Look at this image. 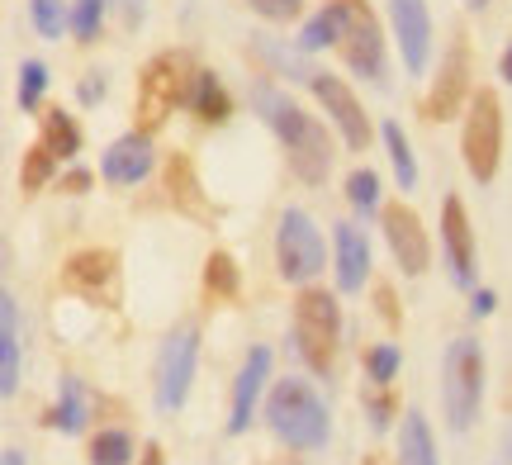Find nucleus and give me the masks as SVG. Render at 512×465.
Listing matches in <instances>:
<instances>
[{
	"label": "nucleus",
	"mask_w": 512,
	"mask_h": 465,
	"mask_svg": "<svg viewBox=\"0 0 512 465\" xmlns=\"http://www.w3.org/2000/svg\"><path fill=\"white\" fill-rule=\"evenodd\" d=\"M399 465H437V447H432V428L418 409L403 413V432H399Z\"/></svg>",
	"instance_id": "22"
},
{
	"label": "nucleus",
	"mask_w": 512,
	"mask_h": 465,
	"mask_svg": "<svg viewBox=\"0 0 512 465\" xmlns=\"http://www.w3.org/2000/svg\"><path fill=\"white\" fill-rule=\"evenodd\" d=\"M43 143H48V152H53L57 162L76 157V152H81V129L72 124V114H62V110L43 114Z\"/></svg>",
	"instance_id": "24"
},
{
	"label": "nucleus",
	"mask_w": 512,
	"mask_h": 465,
	"mask_svg": "<svg viewBox=\"0 0 512 465\" xmlns=\"http://www.w3.org/2000/svg\"><path fill=\"white\" fill-rule=\"evenodd\" d=\"M252 105L256 114L271 124V133L280 138V148L290 157V167L299 181H309V186H323L332 171V143H328V129L313 119L309 110H299L285 91H275L266 81H256L252 86Z\"/></svg>",
	"instance_id": "1"
},
{
	"label": "nucleus",
	"mask_w": 512,
	"mask_h": 465,
	"mask_svg": "<svg viewBox=\"0 0 512 465\" xmlns=\"http://www.w3.org/2000/svg\"><path fill=\"white\" fill-rule=\"evenodd\" d=\"M337 48H342L351 72L384 86V72H389V62H384V34H380V24H375V15L366 10V0H347V34H342Z\"/></svg>",
	"instance_id": "9"
},
{
	"label": "nucleus",
	"mask_w": 512,
	"mask_h": 465,
	"mask_svg": "<svg viewBox=\"0 0 512 465\" xmlns=\"http://www.w3.org/2000/svg\"><path fill=\"white\" fill-rule=\"evenodd\" d=\"M29 19L43 38H62V29H72V10L62 0H29Z\"/></svg>",
	"instance_id": "27"
},
{
	"label": "nucleus",
	"mask_w": 512,
	"mask_h": 465,
	"mask_svg": "<svg viewBox=\"0 0 512 465\" xmlns=\"http://www.w3.org/2000/svg\"><path fill=\"white\" fill-rule=\"evenodd\" d=\"M337 299L328 290H304L294 299V347L304 356V366L318 375L332 371V352H337Z\"/></svg>",
	"instance_id": "6"
},
{
	"label": "nucleus",
	"mask_w": 512,
	"mask_h": 465,
	"mask_svg": "<svg viewBox=\"0 0 512 465\" xmlns=\"http://www.w3.org/2000/svg\"><path fill=\"white\" fill-rule=\"evenodd\" d=\"M105 5H110V0H72V34L81 38V43H95V38H100Z\"/></svg>",
	"instance_id": "33"
},
{
	"label": "nucleus",
	"mask_w": 512,
	"mask_h": 465,
	"mask_svg": "<svg viewBox=\"0 0 512 465\" xmlns=\"http://www.w3.org/2000/svg\"><path fill=\"white\" fill-rule=\"evenodd\" d=\"M91 461L95 465H128V461H133V437H128V432H119V428H105L91 442Z\"/></svg>",
	"instance_id": "28"
},
{
	"label": "nucleus",
	"mask_w": 512,
	"mask_h": 465,
	"mask_svg": "<svg viewBox=\"0 0 512 465\" xmlns=\"http://www.w3.org/2000/svg\"><path fill=\"white\" fill-rule=\"evenodd\" d=\"M100 171H105V181H110V186H138L147 171H152V133L133 129V133H124L119 143H110Z\"/></svg>",
	"instance_id": "15"
},
{
	"label": "nucleus",
	"mask_w": 512,
	"mask_h": 465,
	"mask_svg": "<svg viewBox=\"0 0 512 465\" xmlns=\"http://www.w3.org/2000/svg\"><path fill=\"white\" fill-rule=\"evenodd\" d=\"M53 167H57V157L48 152V143H34V148L24 152V167H19V186H24V190L48 186V176H53Z\"/></svg>",
	"instance_id": "32"
},
{
	"label": "nucleus",
	"mask_w": 512,
	"mask_h": 465,
	"mask_svg": "<svg viewBox=\"0 0 512 465\" xmlns=\"http://www.w3.org/2000/svg\"><path fill=\"white\" fill-rule=\"evenodd\" d=\"M110 5L124 15V24H138V19L147 15V0H110Z\"/></svg>",
	"instance_id": "38"
},
{
	"label": "nucleus",
	"mask_w": 512,
	"mask_h": 465,
	"mask_svg": "<svg viewBox=\"0 0 512 465\" xmlns=\"http://www.w3.org/2000/svg\"><path fill=\"white\" fill-rule=\"evenodd\" d=\"M380 314L389 318V323H394V318H399V309H394V295H389V290H380Z\"/></svg>",
	"instance_id": "41"
},
{
	"label": "nucleus",
	"mask_w": 512,
	"mask_h": 465,
	"mask_svg": "<svg viewBox=\"0 0 512 465\" xmlns=\"http://www.w3.org/2000/svg\"><path fill=\"white\" fill-rule=\"evenodd\" d=\"M195 361H200V333L195 328H176L157 352V409L176 413L190 399V380H195Z\"/></svg>",
	"instance_id": "8"
},
{
	"label": "nucleus",
	"mask_w": 512,
	"mask_h": 465,
	"mask_svg": "<svg viewBox=\"0 0 512 465\" xmlns=\"http://www.w3.org/2000/svg\"><path fill=\"white\" fill-rule=\"evenodd\" d=\"M399 366H403V356H399L394 342H380V347H370L366 352V375H370V385H375V390H384V385L399 375Z\"/></svg>",
	"instance_id": "31"
},
{
	"label": "nucleus",
	"mask_w": 512,
	"mask_h": 465,
	"mask_svg": "<svg viewBox=\"0 0 512 465\" xmlns=\"http://www.w3.org/2000/svg\"><path fill=\"white\" fill-rule=\"evenodd\" d=\"M347 200H351L356 214H375V209H380V176H375L370 167L351 171L347 176Z\"/></svg>",
	"instance_id": "29"
},
{
	"label": "nucleus",
	"mask_w": 512,
	"mask_h": 465,
	"mask_svg": "<svg viewBox=\"0 0 512 465\" xmlns=\"http://www.w3.org/2000/svg\"><path fill=\"white\" fill-rule=\"evenodd\" d=\"M441 261H446V276L456 280L460 290L475 280V233H470L460 195L441 200Z\"/></svg>",
	"instance_id": "12"
},
{
	"label": "nucleus",
	"mask_w": 512,
	"mask_h": 465,
	"mask_svg": "<svg viewBox=\"0 0 512 465\" xmlns=\"http://www.w3.org/2000/svg\"><path fill=\"white\" fill-rule=\"evenodd\" d=\"M389 24H394V43L403 53V67L418 76L427 72V57H432V15H427V0H389Z\"/></svg>",
	"instance_id": "13"
},
{
	"label": "nucleus",
	"mask_w": 512,
	"mask_h": 465,
	"mask_svg": "<svg viewBox=\"0 0 512 465\" xmlns=\"http://www.w3.org/2000/svg\"><path fill=\"white\" fill-rule=\"evenodd\" d=\"M43 91H48V67H43V62H24V67H19V105H24V110H38Z\"/></svg>",
	"instance_id": "34"
},
{
	"label": "nucleus",
	"mask_w": 512,
	"mask_h": 465,
	"mask_svg": "<svg viewBox=\"0 0 512 465\" xmlns=\"http://www.w3.org/2000/svg\"><path fill=\"white\" fill-rule=\"evenodd\" d=\"M384 148H389V162H394V176H399V186L413 190V186H418V162H413V148H408V133H403L394 119L384 124Z\"/></svg>",
	"instance_id": "25"
},
{
	"label": "nucleus",
	"mask_w": 512,
	"mask_h": 465,
	"mask_svg": "<svg viewBox=\"0 0 512 465\" xmlns=\"http://www.w3.org/2000/svg\"><path fill=\"white\" fill-rule=\"evenodd\" d=\"M384 242L394 261L403 266V276H422L432 266V242H427V228L408 205H389L384 209Z\"/></svg>",
	"instance_id": "11"
},
{
	"label": "nucleus",
	"mask_w": 512,
	"mask_h": 465,
	"mask_svg": "<svg viewBox=\"0 0 512 465\" xmlns=\"http://www.w3.org/2000/svg\"><path fill=\"white\" fill-rule=\"evenodd\" d=\"M313 95H318V105L328 110V119L342 129V138H347V148L351 152H366V143H370V119H366V110H361V100L351 95V86L342 81V76H332V72H318L313 67L309 72V81H304Z\"/></svg>",
	"instance_id": "10"
},
{
	"label": "nucleus",
	"mask_w": 512,
	"mask_h": 465,
	"mask_svg": "<svg viewBox=\"0 0 512 465\" xmlns=\"http://www.w3.org/2000/svg\"><path fill=\"white\" fill-rule=\"evenodd\" d=\"M62 280H67V290H76V295H86V299H114V252H100V247L76 252L67 261Z\"/></svg>",
	"instance_id": "17"
},
{
	"label": "nucleus",
	"mask_w": 512,
	"mask_h": 465,
	"mask_svg": "<svg viewBox=\"0 0 512 465\" xmlns=\"http://www.w3.org/2000/svg\"><path fill=\"white\" fill-rule=\"evenodd\" d=\"M190 110L200 114L204 124H228L233 100L223 91V81L214 72H195V91H190Z\"/></svg>",
	"instance_id": "21"
},
{
	"label": "nucleus",
	"mask_w": 512,
	"mask_h": 465,
	"mask_svg": "<svg viewBox=\"0 0 512 465\" xmlns=\"http://www.w3.org/2000/svg\"><path fill=\"white\" fill-rule=\"evenodd\" d=\"M494 304H498L494 290H475V295H470V314H475V318H489V314H494Z\"/></svg>",
	"instance_id": "37"
},
{
	"label": "nucleus",
	"mask_w": 512,
	"mask_h": 465,
	"mask_svg": "<svg viewBox=\"0 0 512 465\" xmlns=\"http://www.w3.org/2000/svg\"><path fill=\"white\" fill-rule=\"evenodd\" d=\"M91 186V176H86V171H72V176H67V190H86Z\"/></svg>",
	"instance_id": "42"
},
{
	"label": "nucleus",
	"mask_w": 512,
	"mask_h": 465,
	"mask_svg": "<svg viewBox=\"0 0 512 465\" xmlns=\"http://www.w3.org/2000/svg\"><path fill=\"white\" fill-rule=\"evenodd\" d=\"M465 5H475V10H484V5H489V0H465Z\"/></svg>",
	"instance_id": "45"
},
{
	"label": "nucleus",
	"mask_w": 512,
	"mask_h": 465,
	"mask_svg": "<svg viewBox=\"0 0 512 465\" xmlns=\"http://www.w3.org/2000/svg\"><path fill=\"white\" fill-rule=\"evenodd\" d=\"M498 72H503V81L512 86V48H503V62H498Z\"/></svg>",
	"instance_id": "44"
},
{
	"label": "nucleus",
	"mask_w": 512,
	"mask_h": 465,
	"mask_svg": "<svg viewBox=\"0 0 512 465\" xmlns=\"http://www.w3.org/2000/svg\"><path fill=\"white\" fill-rule=\"evenodd\" d=\"M100 95H105V81H81V100H86V105H95V100H100Z\"/></svg>",
	"instance_id": "39"
},
{
	"label": "nucleus",
	"mask_w": 512,
	"mask_h": 465,
	"mask_svg": "<svg viewBox=\"0 0 512 465\" xmlns=\"http://www.w3.org/2000/svg\"><path fill=\"white\" fill-rule=\"evenodd\" d=\"M166 190H171V200H176L185 214H204L200 186H195V171H190L185 157H171V167H166Z\"/></svg>",
	"instance_id": "26"
},
{
	"label": "nucleus",
	"mask_w": 512,
	"mask_h": 465,
	"mask_svg": "<svg viewBox=\"0 0 512 465\" xmlns=\"http://www.w3.org/2000/svg\"><path fill=\"white\" fill-rule=\"evenodd\" d=\"M465 95H470V48L456 38L451 53L441 57V72H437V81H432V95H427L422 114L437 119V124H446V119L465 105Z\"/></svg>",
	"instance_id": "14"
},
{
	"label": "nucleus",
	"mask_w": 512,
	"mask_h": 465,
	"mask_svg": "<svg viewBox=\"0 0 512 465\" xmlns=\"http://www.w3.org/2000/svg\"><path fill=\"white\" fill-rule=\"evenodd\" d=\"M460 152H465V171L479 186H489L498 176V157H503V105L494 91L470 95V114H465V133H460Z\"/></svg>",
	"instance_id": "5"
},
{
	"label": "nucleus",
	"mask_w": 512,
	"mask_h": 465,
	"mask_svg": "<svg viewBox=\"0 0 512 465\" xmlns=\"http://www.w3.org/2000/svg\"><path fill=\"white\" fill-rule=\"evenodd\" d=\"M366 413H370V428H375V432L389 428V418H394V404H389V394H370Z\"/></svg>",
	"instance_id": "36"
},
{
	"label": "nucleus",
	"mask_w": 512,
	"mask_h": 465,
	"mask_svg": "<svg viewBox=\"0 0 512 465\" xmlns=\"http://www.w3.org/2000/svg\"><path fill=\"white\" fill-rule=\"evenodd\" d=\"M19 299L5 290L0 295V394L10 399L19 390Z\"/></svg>",
	"instance_id": "19"
},
{
	"label": "nucleus",
	"mask_w": 512,
	"mask_h": 465,
	"mask_svg": "<svg viewBox=\"0 0 512 465\" xmlns=\"http://www.w3.org/2000/svg\"><path fill=\"white\" fill-rule=\"evenodd\" d=\"M0 465H24V451H15V447H5V451H0Z\"/></svg>",
	"instance_id": "43"
},
{
	"label": "nucleus",
	"mask_w": 512,
	"mask_h": 465,
	"mask_svg": "<svg viewBox=\"0 0 512 465\" xmlns=\"http://www.w3.org/2000/svg\"><path fill=\"white\" fill-rule=\"evenodd\" d=\"M494 465H512V428L503 432V442H498V456H494Z\"/></svg>",
	"instance_id": "40"
},
{
	"label": "nucleus",
	"mask_w": 512,
	"mask_h": 465,
	"mask_svg": "<svg viewBox=\"0 0 512 465\" xmlns=\"http://www.w3.org/2000/svg\"><path fill=\"white\" fill-rule=\"evenodd\" d=\"M275 266L280 276L304 285L323 271V233L304 209H285L280 214V228H275Z\"/></svg>",
	"instance_id": "7"
},
{
	"label": "nucleus",
	"mask_w": 512,
	"mask_h": 465,
	"mask_svg": "<svg viewBox=\"0 0 512 465\" xmlns=\"http://www.w3.org/2000/svg\"><path fill=\"white\" fill-rule=\"evenodd\" d=\"M266 375H271V352H266V347H252L247 361H242L238 380H233V418H228V432H233V437L252 428V409H256V399H261V390H266Z\"/></svg>",
	"instance_id": "16"
},
{
	"label": "nucleus",
	"mask_w": 512,
	"mask_h": 465,
	"mask_svg": "<svg viewBox=\"0 0 512 465\" xmlns=\"http://www.w3.org/2000/svg\"><path fill=\"white\" fill-rule=\"evenodd\" d=\"M266 423L294 451L328 447V409L309 390V380H280L271 390V399H266Z\"/></svg>",
	"instance_id": "2"
},
{
	"label": "nucleus",
	"mask_w": 512,
	"mask_h": 465,
	"mask_svg": "<svg viewBox=\"0 0 512 465\" xmlns=\"http://www.w3.org/2000/svg\"><path fill=\"white\" fill-rule=\"evenodd\" d=\"M86 418H91V404H86V390H81V380L76 375H62V390H57V409H53V428L76 437V432L86 428Z\"/></svg>",
	"instance_id": "23"
},
{
	"label": "nucleus",
	"mask_w": 512,
	"mask_h": 465,
	"mask_svg": "<svg viewBox=\"0 0 512 465\" xmlns=\"http://www.w3.org/2000/svg\"><path fill=\"white\" fill-rule=\"evenodd\" d=\"M479 404H484V352L470 337H456L446 347V356H441V409H446V423L465 432L479 418Z\"/></svg>",
	"instance_id": "4"
},
{
	"label": "nucleus",
	"mask_w": 512,
	"mask_h": 465,
	"mask_svg": "<svg viewBox=\"0 0 512 465\" xmlns=\"http://www.w3.org/2000/svg\"><path fill=\"white\" fill-rule=\"evenodd\" d=\"M332 247H337V285L356 295L370 276V242L356 224H337L332 228Z\"/></svg>",
	"instance_id": "18"
},
{
	"label": "nucleus",
	"mask_w": 512,
	"mask_h": 465,
	"mask_svg": "<svg viewBox=\"0 0 512 465\" xmlns=\"http://www.w3.org/2000/svg\"><path fill=\"white\" fill-rule=\"evenodd\" d=\"M247 5L266 19H294L299 15V0H247Z\"/></svg>",
	"instance_id": "35"
},
{
	"label": "nucleus",
	"mask_w": 512,
	"mask_h": 465,
	"mask_svg": "<svg viewBox=\"0 0 512 465\" xmlns=\"http://www.w3.org/2000/svg\"><path fill=\"white\" fill-rule=\"evenodd\" d=\"M190 91H195V67L185 53H157L138 76V133H157L166 124V114L176 105H190Z\"/></svg>",
	"instance_id": "3"
},
{
	"label": "nucleus",
	"mask_w": 512,
	"mask_h": 465,
	"mask_svg": "<svg viewBox=\"0 0 512 465\" xmlns=\"http://www.w3.org/2000/svg\"><path fill=\"white\" fill-rule=\"evenodd\" d=\"M342 34H347V0H328V5L299 29V53H323L332 43H342Z\"/></svg>",
	"instance_id": "20"
},
{
	"label": "nucleus",
	"mask_w": 512,
	"mask_h": 465,
	"mask_svg": "<svg viewBox=\"0 0 512 465\" xmlns=\"http://www.w3.org/2000/svg\"><path fill=\"white\" fill-rule=\"evenodd\" d=\"M204 285L219 299H233L238 295V261L228 257V252H214V257L204 261Z\"/></svg>",
	"instance_id": "30"
}]
</instances>
